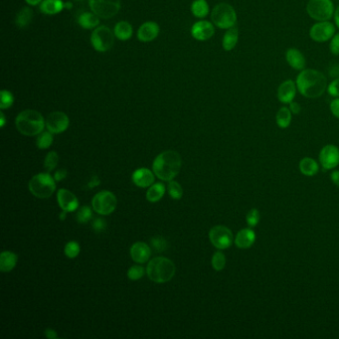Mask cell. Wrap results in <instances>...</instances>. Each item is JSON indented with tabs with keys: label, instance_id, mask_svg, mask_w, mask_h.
<instances>
[{
	"label": "cell",
	"instance_id": "1",
	"mask_svg": "<svg viewBox=\"0 0 339 339\" xmlns=\"http://www.w3.org/2000/svg\"><path fill=\"white\" fill-rule=\"evenodd\" d=\"M296 84L299 93L307 99H318L327 89V79L322 72L304 69L298 75Z\"/></svg>",
	"mask_w": 339,
	"mask_h": 339
},
{
	"label": "cell",
	"instance_id": "2",
	"mask_svg": "<svg viewBox=\"0 0 339 339\" xmlns=\"http://www.w3.org/2000/svg\"><path fill=\"white\" fill-rule=\"evenodd\" d=\"M181 163L182 161L178 152L167 150L157 155L153 161V172L163 181H171L178 174Z\"/></svg>",
	"mask_w": 339,
	"mask_h": 339
},
{
	"label": "cell",
	"instance_id": "3",
	"mask_svg": "<svg viewBox=\"0 0 339 339\" xmlns=\"http://www.w3.org/2000/svg\"><path fill=\"white\" fill-rule=\"evenodd\" d=\"M15 125L20 133L27 137H33L43 131L46 122L39 111L34 109H25L18 115Z\"/></svg>",
	"mask_w": 339,
	"mask_h": 339
},
{
	"label": "cell",
	"instance_id": "4",
	"mask_svg": "<svg viewBox=\"0 0 339 339\" xmlns=\"http://www.w3.org/2000/svg\"><path fill=\"white\" fill-rule=\"evenodd\" d=\"M175 270L176 268L172 261L167 258L159 257L149 262L146 268V274L152 282L163 284L169 282L173 278Z\"/></svg>",
	"mask_w": 339,
	"mask_h": 339
},
{
	"label": "cell",
	"instance_id": "5",
	"mask_svg": "<svg viewBox=\"0 0 339 339\" xmlns=\"http://www.w3.org/2000/svg\"><path fill=\"white\" fill-rule=\"evenodd\" d=\"M211 20L216 27L227 30L236 26L237 13L232 5L226 2H221L213 8Z\"/></svg>",
	"mask_w": 339,
	"mask_h": 339
},
{
	"label": "cell",
	"instance_id": "6",
	"mask_svg": "<svg viewBox=\"0 0 339 339\" xmlns=\"http://www.w3.org/2000/svg\"><path fill=\"white\" fill-rule=\"evenodd\" d=\"M29 190L37 198H49L56 190V180L49 173L37 174L29 181Z\"/></svg>",
	"mask_w": 339,
	"mask_h": 339
},
{
	"label": "cell",
	"instance_id": "7",
	"mask_svg": "<svg viewBox=\"0 0 339 339\" xmlns=\"http://www.w3.org/2000/svg\"><path fill=\"white\" fill-rule=\"evenodd\" d=\"M308 16L315 21H329L334 16L335 8L331 0H309L306 4Z\"/></svg>",
	"mask_w": 339,
	"mask_h": 339
},
{
	"label": "cell",
	"instance_id": "8",
	"mask_svg": "<svg viewBox=\"0 0 339 339\" xmlns=\"http://www.w3.org/2000/svg\"><path fill=\"white\" fill-rule=\"evenodd\" d=\"M111 30L107 26H98L91 36V42L94 49L98 52H107L111 49L115 43V37Z\"/></svg>",
	"mask_w": 339,
	"mask_h": 339
},
{
	"label": "cell",
	"instance_id": "9",
	"mask_svg": "<svg viewBox=\"0 0 339 339\" xmlns=\"http://www.w3.org/2000/svg\"><path fill=\"white\" fill-rule=\"evenodd\" d=\"M91 10L104 19L116 16L121 9V0H89Z\"/></svg>",
	"mask_w": 339,
	"mask_h": 339
},
{
	"label": "cell",
	"instance_id": "10",
	"mask_svg": "<svg viewBox=\"0 0 339 339\" xmlns=\"http://www.w3.org/2000/svg\"><path fill=\"white\" fill-rule=\"evenodd\" d=\"M117 197L109 191H101L96 194L93 201V209L100 215L111 214L117 208Z\"/></svg>",
	"mask_w": 339,
	"mask_h": 339
},
{
	"label": "cell",
	"instance_id": "11",
	"mask_svg": "<svg viewBox=\"0 0 339 339\" xmlns=\"http://www.w3.org/2000/svg\"><path fill=\"white\" fill-rule=\"evenodd\" d=\"M209 239L218 250H226L230 248L234 242L232 231L228 227L222 225L215 226L210 230Z\"/></svg>",
	"mask_w": 339,
	"mask_h": 339
},
{
	"label": "cell",
	"instance_id": "12",
	"mask_svg": "<svg viewBox=\"0 0 339 339\" xmlns=\"http://www.w3.org/2000/svg\"><path fill=\"white\" fill-rule=\"evenodd\" d=\"M335 33V25L330 21H319L309 29L310 39L317 43H324L331 40Z\"/></svg>",
	"mask_w": 339,
	"mask_h": 339
},
{
	"label": "cell",
	"instance_id": "13",
	"mask_svg": "<svg viewBox=\"0 0 339 339\" xmlns=\"http://www.w3.org/2000/svg\"><path fill=\"white\" fill-rule=\"evenodd\" d=\"M70 124L68 116L63 111H53L46 119V127L52 133L64 132Z\"/></svg>",
	"mask_w": 339,
	"mask_h": 339
},
{
	"label": "cell",
	"instance_id": "14",
	"mask_svg": "<svg viewBox=\"0 0 339 339\" xmlns=\"http://www.w3.org/2000/svg\"><path fill=\"white\" fill-rule=\"evenodd\" d=\"M320 162L326 170L333 169L339 164V148L334 144L325 145L320 152Z\"/></svg>",
	"mask_w": 339,
	"mask_h": 339
},
{
	"label": "cell",
	"instance_id": "15",
	"mask_svg": "<svg viewBox=\"0 0 339 339\" xmlns=\"http://www.w3.org/2000/svg\"><path fill=\"white\" fill-rule=\"evenodd\" d=\"M214 33V24L206 20L198 21L191 28V35L198 41L209 40L213 37Z\"/></svg>",
	"mask_w": 339,
	"mask_h": 339
},
{
	"label": "cell",
	"instance_id": "16",
	"mask_svg": "<svg viewBox=\"0 0 339 339\" xmlns=\"http://www.w3.org/2000/svg\"><path fill=\"white\" fill-rule=\"evenodd\" d=\"M297 92L298 87L296 82H293L292 80H286L279 86L277 96L282 104L289 105L291 102L295 101Z\"/></svg>",
	"mask_w": 339,
	"mask_h": 339
},
{
	"label": "cell",
	"instance_id": "17",
	"mask_svg": "<svg viewBox=\"0 0 339 339\" xmlns=\"http://www.w3.org/2000/svg\"><path fill=\"white\" fill-rule=\"evenodd\" d=\"M59 206L63 211L73 212L79 208L78 198L67 189H60L57 194Z\"/></svg>",
	"mask_w": 339,
	"mask_h": 339
},
{
	"label": "cell",
	"instance_id": "18",
	"mask_svg": "<svg viewBox=\"0 0 339 339\" xmlns=\"http://www.w3.org/2000/svg\"><path fill=\"white\" fill-rule=\"evenodd\" d=\"M160 34V26L156 22L148 21L143 23L138 31V38L143 43L153 41Z\"/></svg>",
	"mask_w": 339,
	"mask_h": 339
},
{
	"label": "cell",
	"instance_id": "19",
	"mask_svg": "<svg viewBox=\"0 0 339 339\" xmlns=\"http://www.w3.org/2000/svg\"><path fill=\"white\" fill-rule=\"evenodd\" d=\"M286 63L296 71H303L305 69L306 60L304 54L297 48H288L286 52Z\"/></svg>",
	"mask_w": 339,
	"mask_h": 339
},
{
	"label": "cell",
	"instance_id": "20",
	"mask_svg": "<svg viewBox=\"0 0 339 339\" xmlns=\"http://www.w3.org/2000/svg\"><path fill=\"white\" fill-rule=\"evenodd\" d=\"M256 242V233L250 227L240 230L235 237V245L240 249H249Z\"/></svg>",
	"mask_w": 339,
	"mask_h": 339
},
{
	"label": "cell",
	"instance_id": "21",
	"mask_svg": "<svg viewBox=\"0 0 339 339\" xmlns=\"http://www.w3.org/2000/svg\"><path fill=\"white\" fill-rule=\"evenodd\" d=\"M150 255H151L150 248L143 242H138L133 244L130 249V256L132 260L140 264L147 262L150 258Z\"/></svg>",
	"mask_w": 339,
	"mask_h": 339
},
{
	"label": "cell",
	"instance_id": "22",
	"mask_svg": "<svg viewBox=\"0 0 339 339\" xmlns=\"http://www.w3.org/2000/svg\"><path fill=\"white\" fill-rule=\"evenodd\" d=\"M132 181L139 187H150L151 184L154 182V175L147 168H140L133 172Z\"/></svg>",
	"mask_w": 339,
	"mask_h": 339
},
{
	"label": "cell",
	"instance_id": "23",
	"mask_svg": "<svg viewBox=\"0 0 339 339\" xmlns=\"http://www.w3.org/2000/svg\"><path fill=\"white\" fill-rule=\"evenodd\" d=\"M65 8L62 0H43L40 3V11L46 15H55Z\"/></svg>",
	"mask_w": 339,
	"mask_h": 339
},
{
	"label": "cell",
	"instance_id": "24",
	"mask_svg": "<svg viewBox=\"0 0 339 339\" xmlns=\"http://www.w3.org/2000/svg\"><path fill=\"white\" fill-rule=\"evenodd\" d=\"M239 41V29L234 26L230 29H227L226 33L223 36L222 40V46L223 49L227 52L232 51L233 49L237 46Z\"/></svg>",
	"mask_w": 339,
	"mask_h": 339
},
{
	"label": "cell",
	"instance_id": "25",
	"mask_svg": "<svg viewBox=\"0 0 339 339\" xmlns=\"http://www.w3.org/2000/svg\"><path fill=\"white\" fill-rule=\"evenodd\" d=\"M17 255L12 252H2L0 255V269L3 273L12 270L17 264Z\"/></svg>",
	"mask_w": 339,
	"mask_h": 339
},
{
	"label": "cell",
	"instance_id": "26",
	"mask_svg": "<svg viewBox=\"0 0 339 339\" xmlns=\"http://www.w3.org/2000/svg\"><path fill=\"white\" fill-rule=\"evenodd\" d=\"M78 23L84 29H94L100 24V17L92 12H84L78 18Z\"/></svg>",
	"mask_w": 339,
	"mask_h": 339
},
{
	"label": "cell",
	"instance_id": "27",
	"mask_svg": "<svg viewBox=\"0 0 339 339\" xmlns=\"http://www.w3.org/2000/svg\"><path fill=\"white\" fill-rule=\"evenodd\" d=\"M300 170L305 176H313L318 174L320 166L314 160L310 157H304L300 162Z\"/></svg>",
	"mask_w": 339,
	"mask_h": 339
},
{
	"label": "cell",
	"instance_id": "28",
	"mask_svg": "<svg viewBox=\"0 0 339 339\" xmlns=\"http://www.w3.org/2000/svg\"><path fill=\"white\" fill-rule=\"evenodd\" d=\"M114 33L118 39L126 41L132 36V26L126 21H121L116 25Z\"/></svg>",
	"mask_w": 339,
	"mask_h": 339
},
{
	"label": "cell",
	"instance_id": "29",
	"mask_svg": "<svg viewBox=\"0 0 339 339\" xmlns=\"http://www.w3.org/2000/svg\"><path fill=\"white\" fill-rule=\"evenodd\" d=\"M33 19V11L29 7H23L18 11L15 23L19 28H26Z\"/></svg>",
	"mask_w": 339,
	"mask_h": 339
},
{
	"label": "cell",
	"instance_id": "30",
	"mask_svg": "<svg viewBox=\"0 0 339 339\" xmlns=\"http://www.w3.org/2000/svg\"><path fill=\"white\" fill-rule=\"evenodd\" d=\"M292 114L289 107H282L276 115V122L277 125L281 128H287L291 123Z\"/></svg>",
	"mask_w": 339,
	"mask_h": 339
},
{
	"label": "cell",
	"instance_id": "31",
	"mask_svg": "<svg viewBox=\"0 0 339 339\" xmlns=\"http://www.w3.org/2000/svg\"><path fill=\"white\" fill-rule=\"evenodd\" d=\"M191 12L197 18L206 17L209 13V5L206 0H194L191 5Z\"/></svg>",
	"mask_w": 339,
	"mask_h": 339
},
{
	"label": "cell",
	"instance_id": "32",
	"mask_svg": "<svg viewBox=\"0 0 339 339\" xmlns=\"http://www.w3.org/2000/svg\"><path fill=\"white\" fill-rule=\"evenodd\" d=\"M165 193V186L162 183H155L154 185L150 186L146 193V199L149 202H157L163 197Z\"/></svg>",
	"mask_w": 339,
	"mask_h": 339
},
{
	"label": "cell",
	"instance_id": "33",
	"mask_svg": "<svg viewBox=\"0 0 339 339\" xmlns=\"http://www.w3.org/2000/svg\"><path fill=\"white\" fill-rule=\"evenodd\" d=\"M37 146L40 149H46L53 143V133L48 131H42L37 139Z\"/></svg>",
	"mask_w": 339,
	"mask_h": 339
},
{
	"label": "cell",
	"instance_id": "34",
	"mask_svg": "<svg viewBox=\"0 0 339 339\" xmlns=\"http://www.w3.org/2000/svg\"><path fill=\"white\" fill-rule=\"evenodd\" d=\"M13 103H14L13 95L7 89H2L0 93V108L1 109L9 108L13 105Z\"/></svg>",
	"mask_w": 339,
	"mask_h": 339
},
{
	"label": "cell",
	"instance_id": "35",
	"mask_svg": "<svg viewBox=\"0 0 339 339\" xmlns=\"http://www.w3.org/2000/svg\"><path fill=\"white\" fill-rule=\"evenodd\" d=\"M226 266V257L222 252H216L212 257V267L215 270L220 272Z\"/></svg>",
	"mask_w": 339,
	"mask_h": 339
},
{
	"label": "cell",
	"instance_id": "36",
	"mask_svg": "<svg viewBox=\"0 0 339 339\" xmlns=\"http://www.w3.org/2000/svg\"><path fill=\"white\" fill-rule=\"evenodd\" d=\"M59 161L58 153L55 151H51L46 155V159L44 161V167L48 172H51L54 168L57 166Z\"/></svg>",
	"mask_w": 339,
	"mask_h": 339
},
{
	"label": "cell",
	"instance_id": "37",
	"mask_svg": "<svg viewBox=\"0 0 339 339\" xmlns=\"http://www.w3.org/2000/svg\"><path fill=\"white\" fill-rule=\"evenodd\" d=\"M93 217V212L92 209L89 208V206H83L79 209L78 213H77V221L79 223L85 224L87 222H89V220Z\"/></svg>",
	"mask_w": 339,
	"mask_h": 339
},
{
	"label": "cell",
	"instance_id": "38",
	"mask_svg": "<svg viewBox=\"0 0 339 339\" xmlns=\"http://www.w3.org/2000/svg\"><path fill=\"white\" fill-rule=\"evenodd\" d=\"M168 192L172 199L178 200L183 195V189L181 185L176 181H170L168 185Z\"/></svg>",
	"mask_w": 339,
	"mask_h": 339
},
{
	"label": "cell",
	"instance_id": "39",
	"mask_svg": "<svg viewBox=\"0 0 339 339\" xmlns=\"http://www.w3.org/2000/svg\"><path fill=\"white\" fill-rule=\"evenodd\" d=\"M80 254V245L76 241H70L65 246V255L70 258L75 259Z\"/></svg>",
	"mask_w": 339,
	"mask_h": 339
},
{
	"label": "cell",
	"instance_id": "40",
	"mask_svg": "<svg viewBox=\"0 0 339 339\" xmlns=\"http://www.w3.org/2000/svg\"><path fill=\"white\" fill-rule=\"evenodd\" d=\"M246 221H247V224L250 228L256 227L260 222V211L256 208L251 209L247 216H246Z\"/></svg>",
	"mask_w": 339,
	"mask_h": 339
},
{
	"label": "cell",
	"instance_id": "41",
	"mask_svg": "<svg viewBox=\"0 0 339 339\" xmlns=\"http://www.w3.org/2000/svg\"><path fill=\"white\" fill-rule=\"evenodd\" d=\"M151 245L153 247V249L157 252H163L166 250L168 247V244L166 242V240L164 238H162L161 236H155L151 239Z\"/></svg>",
	"mask_w": 339,
	"mask_h": 339
},
{
	"label": "cell",
	"instance_id": "42",
	"mask_svg": "<svg viewBox=\"0 0 339 339\" xmlns=\"http://www.w3.org/2000/svg\"><path fill=\"white\" fill-rule=\"evenodd\" d=\"M143 274H144V269L143 267L132 266L127 272V277L132 281H137V280H140L143 278Z\"/></svg>",
	"mask_w": 339,
	"mask_h": 339
},
{
	"label": "cell",
	"instance_id": "43",
	"mask_svg": "<svg viewBox=\"0 0 339 339\" xmlns=\"http://www.w3.org/2000/svg\"><path fill=\"white\" fill-rule=\"evenodd\" d=\"M326 91L331 97L339 98V78L334 79L330 84H328Z\"/></svg>",
	"mask_w": 339,
	"mask_h": 339
},
{
	"label": "cell",
	"instance_id": "44",
	"mask_svg": "<svg viewBox=\"0 0 339 339\" xmlns=\"http://www.w3.org/2000/svg\"><path fill=\"white\" fill-rule=\"evenodd\" d=\"M329 51L332 55L339 56V32L335 33L334 36L331 38L330 44H329Z\"/></svg>",
	"mask_w": 339,
	"mask_h": 339
},
{
	"label": "cell",
	"instance_id": "45",
	"mask_svg": "<svg viewBox=\"0 0 339 339\" xmlns=\"http://www.w3.org/2000/svg\"><path fill=\"white\" fill-rule=\"evenodd\" d=\"M93 228L96 232L105 231L107 228V222L101 218H98L93 222Z\"/></svg>",
	"mask_w": 339,
	"mask_h": 339
},
{
	"label": "cell",
	"instance_id": "46",
	"mask_svg": "<svg viewBox=\"0 0 339 339\" xmlns=\"http://www.w3.org/2000/svg\"><path fill=\"white\" fill-rule=\"evenodd\" d=\"M329 108H330V111L331 114L335 117L339 119V98H334L330 105H329Z\"/></svg>",
	"mask_w": 339,
	"mask_h": 339
},
{
	"label": "cell",
	"instance_id": "47",
	"mask_svg": "<svg viewBox=\"0 0 339 339\" xmlns=\"http://www.w3.org/2000/svg\"><path fill=\"white\" fill-rule=\"evenodd\" d=\"M289 109H290V111H291V114L292 115H299V114H301V111H302V107H301V105L299 104V103H297V102H291L290 104H289Z\"/></svg>",
	"mask_w": 339,
	"mask_h": 339
},
{
	"label": "cell",
	"instance_id": "48",
	"mask_svg": "<svg viewBox=\"0 0 339 339\" xmlns=\"http://www.w3.org/2000/svg\"><path fill=\"white\" fill-rule=\"evenodd\" d=\"M67 177V170L66 169H59L58 171L55 172V175H54V179L56 181H61L64 178Z\"/></svg>",
	"mask_w": 339,
	"mask_h": 339
},
{
	"label": "cell",
	"instance_id": "49",
	"mask_svg": "<svg viewBox=\"0 0 339 339\" xmlns=\"http://www.w3.org/2000/svg\"><path fill=\"white\" fill-rule=\"evenodd\" d=\"M45 336L50 339L57 338V337H58L56 331L53 330V329H51V328H47V329L45 330Z\"/></svg>",
	"mask_w": 339,
	"mask_h": 339
},
{
	"label": "cell",
	"instance_id": "50",
	"mask_svg": "<svg viewBox=\"0 0 339 339\" xmlns=\"http://www.w3.org/2000/svg\"><path fill=\"white\" fill-rule=\"evenodd\" d=\"M100 183H101V181L98 176H93L88 183V186H89V188H93L95 186H98Z\"/></svg>",
	"mask_w": 339,
	"mask_h": 339
},
{
	"label": "cell",
	"instance_id": "51",
	"mask_svg": "<svg viewBox=\"0 0 339 339\" xmlns=\"http://www.w3.org/2000/svg\"><path fill=\"white\" fill-rule=\"evenodd\" d=\"M330 178L332 180V182L339 187V170H334L331 175H330Z\"/></svg>",
	"mask_w": 339,
	"mask_h": 339
},
{
	"label": "cell",
	"instance_id": "52",
	"mask_svg": "<svg viewBox=\"0 0 339 339\" xmlns=\"http://www.w3.org/2000/svg\"><path fill=\"white\" fill-rule=\"evenodd\" d=\"M329 75L332 77H335V79L339 78V65L337 67H332L329 70Z\"/></svg>",
	"mask_w": 339,
	"mask_h": 339
},
{
	"label": "cell",
	"instance_id": "53",
	"mask_svg": "<svg viewBox=\"0 0 339 339\" xmlns=\"http://www.w3.org/2000/svg\"><path fill=\"white\" fill-rule=\"evenodd\" d=\"M334 22H335V25L336 27L339 29V5L338 7L335 9V12H334Z\"/></svg>",
	"mask_w": 339,
	"mask_h": 339
},
{
	"label": "cell",
	"instance_id": "54",
	"mask_svg": "<svg viewBox=\"0 0 339 339\" xmlns=\"http://www.w3.org/2000/svg\"><path fill=\"white\" fill-rule=\"evenodd\" d=\"M29 5H32V6H35V5H38L40 4L43 0H25Z\"/></svg>",
	"mask_w": 339,
	"mask_h": 339
},
{
	"label": "cell",
	"instance_id": "55",
	"mask_svg": "<svg viewBox=\"0 0 339 339\" xmlns=\"http://www.w3.org/2000/svg\"><path fill=\"white\" fill-rule=\"evenodd\" d=\"M0 119H1L0 125H1V127H3V126L5 125V117H4V114H3V112H0Z\"/></svg>",
	"mask_w": 339,
	"mask_h": 339
},
{
	"label": "cell",
	"instance_id": "56",
	"mask_svg": "<svg viewBox=\"0 0 339 339\" xmlns=\"http://www.w3.org/2000/svg\"><path fill=\"white\" fill-rule=\"evenodd\" d=\"M66 213H67L66 211H63V212L61 213V215H60V219H61V220H64V219L66 218Z\"/></svg>",
	"mask_w": 339,
	"mask_h": 339
},
{
	"label": "cell",
	"instance_id": "57",
	"mask_svg": "<svg viewBox=\"0 0 339 339\" xmlns=\"http://www.w3.org/2000/svg\"><path fill=\"white\" fill-rule=\"evenodd\" d=\"M65 7H67V8H71L72 7L71 2H67V3H65Z\"/></svg>",
	"mask_w": 339,
	"mask_h": 339
},
{
	"label": "cell",
	"instance_id": "58",
	"mask_svg": "<svg viewBox=\"0 0 339 339\" xmlns=\"http://www.w3.org/2000/svg\"><path fill=\"white\" fill-rule=\"evenodd\" d=\"M75 1H84V0H75Z\"/></svg>",
	"mask_w": 339,
	"mask_h": 339
}]
</instances>
